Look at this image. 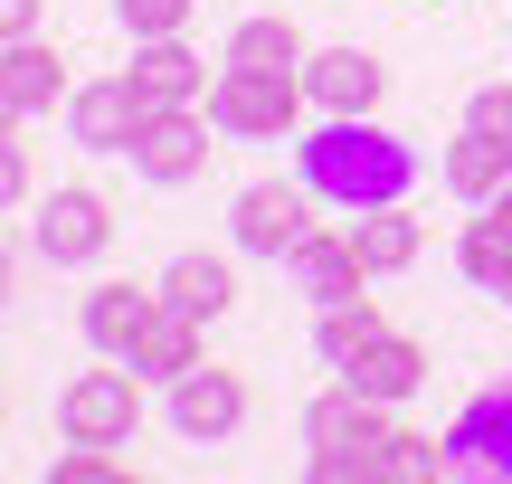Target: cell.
Masks as SVG:
<instances>
[{"label": "cell", "mask_w": 512, "mask_h": 484, "mask_svg": "<svg viewBox=\"0 0 512 484\" xmlns=\"http://www.w3.org/2000/svg\"><path fill=\"white\" fill-rule=\"evenodd\" d=\"M162 304H181V314L219 323L228 304H238V276H228V257H171V266H162Z\"/></svg>", "instance_id": "obj_19"}, {"label": "cell", "mask_w": 512, "mask_h": 484, "mask_svg": "<svg viewBox=\"0 0 512 484\" xmlns=\"http://www.w3.org/2000/svg\"><path fill=\"white\" fill-rule=\"evenodd\" d=\"M114 475H124V456H114V447H76V456H57V466H48V484H114Z\"/></svg>", "instance_id": "obj_26"}, {"label": "cell", "mask_w": 512, "mask_h": 484, "mask_svg": "<svg viewBox=\"0 0 512 484\" xmlns=\"http://www.w3.org/2000/svg\"><path fill=\"white\" fill-rule=\"evenodd\" d=\"M446 190H456V200H494V190H512V143L503 133H484V124H465L456 143H446Z\"/></svg>", "instance_id": "obj_16"}, {"label": "cell", "mask_w": 512, "mask_h": 484, "mask_svg": "<svg viewBox=\"0 0 512 484\" xmlns=\"http://www.w3.org/2000/svg\"><path fill=\"white\" fill-rule=\"evenodd\" d=\"M342 380H351L361 399H380V409H399V399H418V390H427V352H418L408 333H380L370 352H351V361H342Z\"/></svg>", "instance_id": "obj_14"}, {"label": "cell", "mask_w": 512, "mask_h": 484, "mask_svg": "<svg viewBox=\"0 0 512 484\" xmlns=\"http://www.w3.org/2000/svg\"><path fill=\"white\" fill-rule=\"evenodd\" d=\"M437 475H456L446 437H418V428H399V437H389V484H437Z\"/></svg>", "instance_id": "obj_24"}, {"label": "cell", "mask_w": 512, "mask_h": 484, "mask_svg": "<svg viewBox=\"0 0 512 484\" xmlns=\"http://www.w3.org/2000/svg\"><path fill=\"white\" fill-rule=\"evenodd\" d=\"M190 10H200V0H114V19H124L133 38H181Z\"/></svg>", "instance_id": "obj_25"}, {"label": "cell", "mask_w": 512, "mask_h": 484, "mask_svg": "<svg viewBox=\"0 0 512 484\" xmlns=\"http://www.w3.org/2000/svg\"><path fill=\"white\" fill-rule=\"evenodd\" d=\"M133 428H143V371H133V361L76 371L67 390H57V437H67V447H133Z\"/></svg>", "instance_id": "obj_3"}, {"label": "cell", "mask_w": 512, "mask_h": 484, "mask_svg": "<svg viewBox=\"0 0 512 484\" xmlns=\"http://www.w3.org/2000/svg\"><path fill=\"white\" fill-rule=\"evenodd\" d=\"M294 285H304L313 304H342V295H361L370 285V266H361V247H351V228H313L304 247H294Z\"/></svg>", "instance_id": "obj_15"}, {"label": "cell", "mask_w": 512, "mask_h": 484, "mask_svg": "<svg viewBox=\"0 0 512 484\" xmlns=\"http://www.w3.org/2000/svg\"><path fill=\"white\" fill-rule=\"evenodd\" d=\"M228 228H238L247 257H294V247L313 238V190H304V171H294V181H256V190H238Z\"/></svg>", "instance_id": "obj_5"}, {"label": "cell", "mask_w": 512, "mask_h": 484, "mask_svg": "<svg viewBox=\"0 0 512 484\" xmlns=\"http://www.w3.org/2000/svg\"><path fill=\"white\" fill-rule=\"evenodd\" d=\"M67 57L48 48V38H10V57H0V105H10V124H29V114H57L67 105Z\"/></svg>", "instance_id": "obj_13"}, {"label": "cell", "mask_w": 512, "mask_h": 484, "mask_svg": "<svg viewBox=\"0 0 512 484\" xmlns=\"http://www.w3.org/2000/svg\"><path fill=\"white\" fill-rule=\"evenodd\" d=\"M389 437H399V428H389V409L370 399L342 437H323V447L304 456V475H313V484H380V475H389Z\"/></svg>", "instance_id": "obj_10"}, {"label": "cell", "mask_w": 512, "mask_h": 484, "mask_svg": "<svg viewBox=\"0 0 512 484\" xmlns=\"http://www.w3.org/2000/svg\"><path fill=\"white\" fill-rule=\"evenodd\" d=\"M209 124H200V105H162L143 133H133V171H143L152 190H181V181H200L209 171Z\"/></svg>", "instance_id": "obj_7"}, {"label": "cell", "mask_w": 512, "mask_h": 484, "mask_svg": "<svg viewBox=\"0 0 512 484\" xmlns=\"http://www.w3.org/2000/svg\"><path fill=\"white\" fill-rule=\"evenodd\" d=\"M294 171H304V190L332 200V209H389L418 181V152L389 124H370V114H332V124H313L304 143H294Z\"/></svg>", "instance_id": "obj_1"}, {"label": "cell", "mask_w": 512, "mask_h": 484, "mask_svg": "<svg viewBox=\"0 0 512 484\" xmlns=\"http://www.w3.org/2000/svg\"><path fill=\"white\" fill-rule=\"evenodd\" d=\"M228 57H238V67H304V38H294L285 10H266V19H238V29H228Z\"/></svg>", "instance_id": "obj_23"}, {"label": "cell", "mask_w": 512, "mask_h": 484, "mask_svg": "<svg viewBox=\"0 0 512 484\" xmlns=\"http://www.w3.org/2000/svg\"><path fill=\"white\" fill-rule=\"evenodd\" d=\"M456 266H465V285H484V295H512V228L494 219V209H484V219H465Z\"/></svg>", "instance_id": "obj_22"}, {"label": "cell", "mask_w": 512, "mask_h": 484, "mask_svg": "<svg viewBox=\"0 0 512 484\" xmlns=\"http://www.w3.org/2000/svg\"><path fill=\"white\" fill-rule=\"evenodd\" d=\"M171 428L190 437V447H219V437L247 428V380L219 371V361H200V371L171 380Z\"/></svg>", "instance_id": "obj_8"}, {"label": "cell", "mask_w": 512, "mask_h": 484, "mask_svg": "<svg viewBox=\"0 0 512 484\" xmlns=\"http://www.w3.org/2000/svg\"><path fill=\"white\" fill-rule=\"evenodd\" d=\"M304 105H313L304 67H238V57H228L219 86H209V124H219L228 143H285Z\"/></svg>", "instance_id": "obj_2"}, {"label": "cell", "mask_w": 512, "mask_h": 484, "mask_svg": "<svg viewBox=\"0 0 512 484\" xmlns=\"http://www.w3.org/2000/svg\"><path fill=\"white\" fill-rule=\"evenodd\" d=\"M29 238L48 266H95L114 247V209L95 200V190H48V200L29 209Z\"/></svg>", "instance_id": "obj_6"}, {"label": "cell", "mask_w": 512, "mask_h": 484, "mask_svg": "<svg viewBox=\"0 0 512 484\" xmlns=\"http://www.w3.org/2000/svg\"><path fill=\"white\" fill-rule=\"evenodd\" d=\"M0 19H10V38H38V0H0Z\"/></svg>", "instance_id": "obj_29"}, {"label": "cell", "mask_w": 512, "mask_h": 484, "mask_svg": "<svg viewBox=\"0 0 512 484\" xmlns=\"http://www.w3.org/2000/svg\"><path fill=\"white\" fill-rule=\"evenodd\" d=\"M152 95H143V76H95V86H76L67 95V143H86V152H133V133L152 124Z\"/></svg>", "instance_id": "obj_4"}, {"label": "cell", "mask_w": 512, "mask_h": 484, "mask_svg": "<svg viewBox=\"0 0 512 484\" xmlns=\"http://www.w3.org/2000/svg\"><path fill=\"white\" fill-rule=\"evenodd\" d=\"M133 76H143L152 105H200L209 95V67L181 48V38H133Z\"/></svg>", "instance_id": "obj_17"}, {"label": "cell", "mask_w": 512, "mask_h": 484, "mask_svg": "<svg viewBox=\"0 0 512 484\" xmlns=\"http://www.w3.org/2000/svg\"><path fill=\"white\" fill-rule=\"evenodd\" d=\"M304 95L323 114H380V95H389V67L370 48H323V57H304Z\"/></svg>", "instance_id": "obj_12"}, {"label": "cell", "mask_w": 512, "mask_h": 484, "mask_svg": "<svg viewBox=\"0 0 512 484\" xmlns=\"http://www.w3.org/2000/svg\"><path fill=\"white\" fill-rule=\"evenodd\" d=\"M0 200H29V143H0Z\"/></svg>", "instance_id": "obj_28"}, {"label": "cell", "mask_w": 512, "mask_h": 484, "mask_svg": "<svg viewBox=\"0 0 512 484\" xmlns=\"http://www.w3.org/2000/svg\"><path fill=\"white\" fill-rule=\"evenodd\" d=\"M76 323H86V342L105 361H133V352H143V333L162 323V285H95Z\"/></svg>", "instance_id": "obj_11"}, {"label": "cell", "mask_w": 512, "mask_h": 484, "mask_svg": "<svg viewBox=\"0 0 512 484\" xmlns=\"http://www.w3.org/2000/svg\"><path fill=\"white\" fill-rule=\"evenodd\" d=\"M351 247H361V266L370 276H399V266H418V219H408V200H389V209H351Z\"/></svg>", "instance_id": "obj_18"}, {"label": "cell", "mask_w": 512, "mask_h": 484, "mask_svg": "<svg viewBox=\"0 0 512 484\" xmlns=\"http://www.w3.org/2000/svg\"><path fill=\"white\" fill-rule=\"evenodd\" d=\"M200 333H209L200 314H181V304H162V323L143 333V352H133V371H143V380H181V371H200Z\"/></svg>", "instance_id": "obj_20"}, {"label": "cell", "mask_w": 512, "mask_h": 484, "mask_svg": "<svg viewBox=\"0 0 512 484\" xmlns=\"http://www.w3.org/2000/svg\"><path fill=\"white\" fill-rule=\"evenodd\" d=\"M484 209H494V219H503V228H512V190H494V200H484Z\"/></svg>", "instance_id": "obj_30"}, {"label": "cell", "mask_w": 512, "mask_h": 484, "mask_svg": "<svg viewBox=\"0 0 512 484\" xmlns=\"http://www.w3.org/2000/svg\"><path fill=\"white\" fill-rule=\"evenodd\" d=\"M446 456H456V475H512V380L475 390L446 418Z\"/></svg>", "instance_id": "obj_9"}, {"label": "cell", "mask_w": 512, "mask_h": 484, "mask_svg": "<svg viewBox=\"0 0 512 484\" xmlns=\"http://www.w3.org/2000/svg\"><path fill=\"white\" fill-rule=\"evenodd\" d=\"M380 333H389V314H380V304H370V295H342V304H323V323H313V352L342 371V361H351V352H370Z\"/></svg>", "instance_id": "obj_21"}, {"label": "cell", "mask_w": 512, "mask_h": 484, "mask_svg": "<svg viewBox=\"0 0 512 484\" xmlns=\"http://www.w3.org/2000/svg\"><path fill=\"white\" fill-rule=\"evenodd\" d=\"M503 304H512V295H503Z\"/></svg>", "instance_id": "obj_31"}, {"label": "cell", "mask_w": 512, "mask_h": 484, "mask_svg": "<svg viewBox=\"0 0 512 484\" xmlns=\"http://www.w3.org/2000/svg\"><path fill=\"white\" fill-rule=\"evenodd\" d=\"M465 124H484V133H503V143H512V76H503V86H475V95H465Z\"/></svg>", "instance_id": "obj_27"}]
</instances>
